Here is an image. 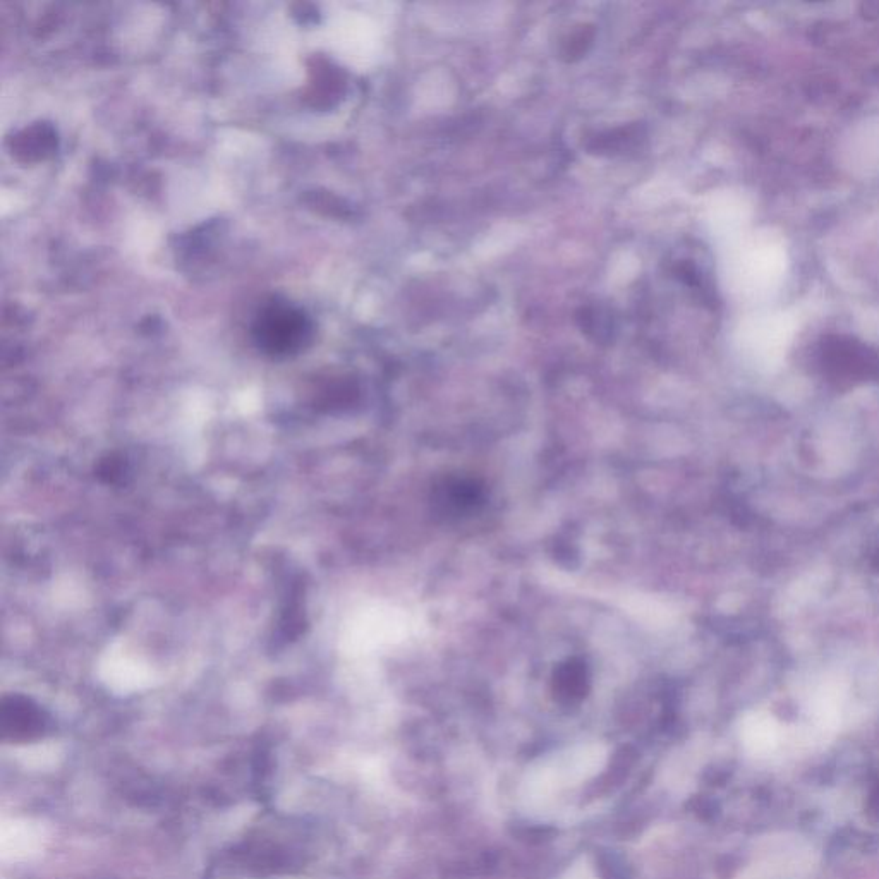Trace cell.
I'll use <instances>...</instances> for the list:
<instances>
[{
  "label": "cell",
  "mask_w": 879,
  "mask_h": 879,
  "mask_svg": "<svg viewBox=\"0 0 879 879\" xmlns=\"http://www.w3.org/2000/svg\"><path fill=\"white\" fill-rule=\"evenodd\" d=\"M876 562H878V569H879V553H878V557H876Z\"/></svg>",
  "instance_id": "cell-7"
},
{
  "label": "cell",
  "mask_w": 879,
  "mask_h": 879,
  "mask_svg": "<svg viewBox=\"0 0 879 879\" xmlns=\"http://www.w3.org/2000/svg\"><path fill=\"white\" fill-rule=\"evenodd\" d=\"M256 342L263 351L287 356L303 349L310 340L311 325L301 311L287 304H273L258 316Z\"/></svg>",
  "instance_id": "cell-1"
},
{
  "label": "cell",
  "mask_w": 879,
  "mask_h": 879,
  "mask_svg": "<svg viewBox=\"0 0 879 879\" xmlns=\"http://www.w3.org/2000/svg\"><path fill=\"white\" fill-rule=\"evenodd\" d=\"M643 138V126L632 124V126H625V128L612 129V131L596 134L595 138H591L586 143V148H588L589 153L612 155V153H622L625 150H629V148L636 146Z\"/></svg>",
  "instance_id": "cell-3"
},
{
  "label": "cell",
  "mask_w": 879,
  "mask_h": 879,
  "mask_svg": "<svg viewBox=\"0 0 879 879\" xmlns=\"http://www.w3.org/2000/svg\"><path fill=\"white\" fill-rule=\"evenodd\" d=\"M483 502V486L466 476H447L433 490V504L445 517L466 516Z\"/></svg>",
  "instance_id": "cell-2"
},
{
  "label": "cell",
  "mask_w": 879,
  "mask_h": 879,
  "mask_svg": "<svg viewBox=\"0 0 879 879\" xmlns=\"http://www.w3.org/2000/svg\"><path fill=\"white\" fill-rule=\"evenodd\" d=\"M577 322L581 325L582 332L591 335L593 339L605 342L612 337V322L610 316L603 315L596 308H582L577 313Z\"/></svg>",
  "instance_id": "cell-6"
},
{
  "label": "cell",
  "mask_w": 879,
  "mask_h": 879,
  "mask_svg": "<svg viewBox=\"0 0 879 879\" xmlns=\"http://www.w3.org/2000/svg\"><path fill=\"white\" fill-rule=\"evenodd\" d=\"M586 684H588V670L582 661H565L555 673V687L558 694L565 698H581L586 692Z\"/></svg>",
  "instance_id": "cell-4"
},
{
  "label": "cell",
  "mask_w": 879,
  "mask_h": 879,
  "mask_svg": "<svg viewBox=\"0 0 879 879\" xmlns=\"http://www.w3.org/2000/svg\"><path fill=\"white\" fill-rule=\"evenodd\" d=\"M596 30L593 25L579 26V30L570 33V37L562 45V59L567 62H576L588 54L591 45L595 42Z\"/></svg>",
  "instance_id": "cell-5"
}]
</instances>
